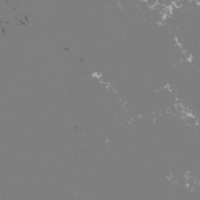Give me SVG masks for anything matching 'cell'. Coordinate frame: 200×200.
Returning <instances> with one entry per match:
<instances>
[{
    "mask_svg": "<svg viewBox=\"0 0 200 200\" xmlns=\"http://www.w3.org/2000/svg\"><path fill=\"white\" fill-rule=\"evenodd\" d=\"M185 120H186V123L189 126H196L198 124L197 119L192 115H190V114L186 115V116H185Z\"/></svg>",
    "mask_w": 200,
    "mask_h": 200,
    "instance_id": "cell-1",
    "label": "cell"
}]
</instances>
